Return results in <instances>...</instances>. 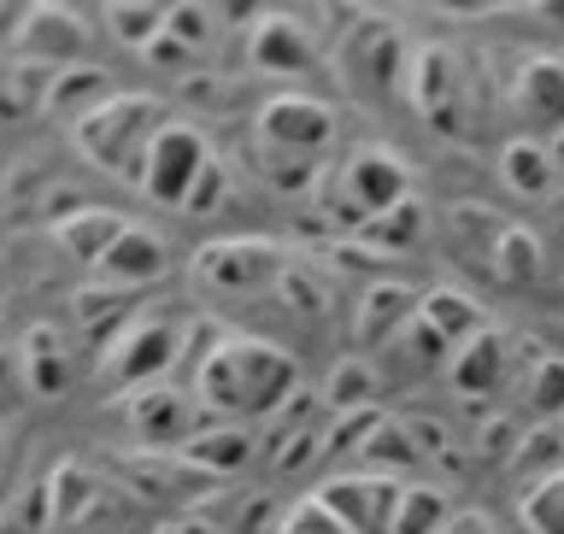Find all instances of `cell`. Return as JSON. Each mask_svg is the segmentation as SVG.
<instances>
[{
    "label": "cell",
    "instance_id": "6da1fadb",
    "mask_svg": "<svg viewBox=\"0 0 564 534\" xmlns=\"http://www.w3.org/2000/svg\"><path fill=\"white\" fill-rule=\"evenodd\" d=\"M194 388L224 417H264L294 394V359L271 341H218L206 352Z\"/></svg>",
    "mask_w": 564,
    "mask_h": 534
},
{
    "label": "cell",
    "instance_id": "7a4b0ae2",
    "mask_svg": "<svg viewBox=\"0 0 564 534\" xmlns=\"http://www.w3.org/2000/svg\"><path fill=\"white\" fill-rule=\"evenodd\" d=\"M317 200H329V211L352 229H370L382 211L405 206V171L377 148H352L341 159H329L317 176Z\"/></svg>",
    "mask_w": 564,
    "mask_h": 534
},
{
    "label": "cell",
    "instance_id": "3957f363",
    "mask_svg": "<svg viewBox=\"0 0 564 534\" xmlns=\"http://www.w3.org/2000/svg\"><path fill=\"white\" fill-rule=\"evenodd\" d=\"M165 130V112H159L153 100H106L95 106V112L83 118V153L95 159L100 171H112V176H141V159H148L153 148V135Z\"/></svg>",
    "mask_w": 564,
    "mask_h": 534
},
{
    "label": "cell",
    "instance_id": "277c9868",
    "mask_svg": "<svg viewBox=\"0 0 564 534\" xmlns=\"http://www.w3.org/2000/svg\"><path fill=\"white\" fill-rule=\"evenodd\" d=\"M329 135H335V118L317 100H271V106H264V118H259V148L271 159H282L294 183L324 176Z\"/></svg>",
    "mask_w": 564,
    "mask_h": 534
},
{
    "label": "cell",
    "instance_id": "5b68a950",
    "mask_svg": "<svg viewBox=\"0 0 564 534\" xmlns=\"http://www.w3.org/2000/svg\"><path fill=\"white\" fill-rule=\"evenodd\" d=\"M218 171L206 159V141L188 130V123H165V130L153 135V148H148V159H141V194L148 200H159V206H188L194 211V200H200V183Z\"/></svg>",
    "mask_w": 564,
    "mask_h": 534
},
{
    "label": "cell",
    "instance_id": "8992f818",
    "mask_svg": "<svg viewBox=\"0 0 564 534\" xmlns=\"http://www.w3.org/2000/svg\"><path fill=\"white\" fill-rule=\"evenodd\" d=\"M317 505L347 534H388L394 505H400V482H388V476H352V482H329L317 493Z\"/></svg>",
    "mask_w": 564,
    "mask_h": 534
},
{
    "label": "cell",
    "instance_id": "52a82bcc",
    "mask_svg": "<svg viewBox=\"0 0 564 534\" xmlns=\"http://www.w3.org/2000/svg\"><path fill=\"white\" fill-rule=\"evenodd\" d=\"M276 276H282V253L276 247H259V241H229V247H206L200 253V282L218 294H247Z\"/></svg>",
    "mask_w": 564,
    "mask_h": 534
},
{
    "label": "cell",
    "instance_id": "ba28073f",
    "mask_svg": "<svg viewBox=\"0 0 564 534\" xmlns=\"http://www.w3.org/2000/svg\"><path fill=\"white\" fill-rule=\"evenodd\" d=\"M159 271H165V247L153 236H141V229H123L100 259V276H112V282H148Z\"/></svg>",
    "mask_w": 564,
    "mask_h": 534
},
{
    "label": "cell",
    "instance_id": "9c48e42d",
    "mask_svg": "<svg viewBox=\"0 0 564 534\" xmlns=\"http://www.w3.org/2000/svg\"><path fill=\"white\" fill-rule=\"evenodd\" d=\"M453 523V500L435 488H400V505H394V523L388 534H441Z\"/></svg>",
    "mask_w": 564,
    "mask_h": 534
},
{
    "label": "cell",
    "instance_id": "30bf717a",
    "mask_svg": "<svg viewBox=\"0 0 564 534\" xmlns=\"http://www.w3.org/2000/svg\"><path fill=\"white\" fill-rule=\"evenodd\" d=\"M123 236V224L118 218H100V211H77V218H65L59 224V241H70V253L77 259H106V247H112Z\"/></svg>",
    "mask_w": 564,
    "mask_h": 534
},
{
    "label": "cell",
    "instance_id": "8fae6325",
    "mask_svg": "<svg viewBox=\"0 0 564 534\" xmlns=\"http://www.w3.org/2000/svg\"><path fill=\"white\" fill-rule=\"evenodd\" d=\"M523 523L535 534H564V476H546L541 488L523 493Z\"/></svg>",
    "mask_w": 564,
    "mask_h": 534
},
{
    "label": "cell",
    "instance_id": "7c38bea8",
    "mask_svg": "<svg viewBox=\"0 0 564 534\" xmlns=\"http://www.w3.org/2000/svg\"><path fill=\"white\" fill-rule=\"evenodd\" d=\"M282 534H347V528L335 523V517H329V511L317 505V500H306V505H294V517L282 523Z\"/></svg>",
    "mask_w": 564,
    "mask_h": 534
}]
</instances>
